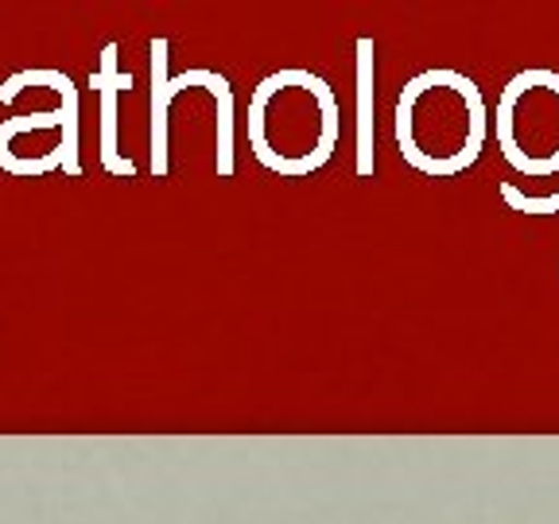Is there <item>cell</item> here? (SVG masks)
I'll use <instances>...</instances> for the list:
<instances>
[{
    "label": "cell",
    "instance_id": "2",
    "mask_svg": "<svg viewBox=\"0 0 559 524\" xmlns=\"http://www.w3.org/2000/svg\"><path fill=\"white\" fill-rule=\"evenodd\" d=\"M94 82L102 86V164L105 171L114 175H136V164H132L129 156H121L117 152V90H129L132 79L129 74H117V44H109L102 51V74H94Z\"/></svg>",
    "mask_w": 559,
    "mask_h": 524
},
{
    "label": "cell",
    "instance_id": "3",
    "mask_svg": "<svg viewBox=\"0 0 559 524\" xmlns=\"http://www.w3.org/2000/svg\"><path fill=\"white\" fill-rule=\"evenodd\" d=\"M179 79H167V39L152 44V171L167 175V105L179 94Z\"/></svg>",
    "mask_w": 559,
    "mask_h": 524
},
{
    "label": "cell",
    "instance_id": "1",
    "mask_svg": "<svg viewBox=\"0 0 559 524\" xmlns=\"http://www.w3.org/2000/svg\"><path fill=\"white\" fill-rule=\"evenodd\" d=\"M401 156L431 179L459 175L486 144V102L459 70H424L396 102Z\"/></svg>",
    "mask_w": 559,
    "mask_h": 524
}]
</instances>
